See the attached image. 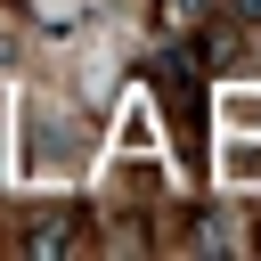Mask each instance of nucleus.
<instances>
[{"label":"nucleus","mask_w":261,"mask_h":261,"mask_svg":"<svg viewBox=\"0 0 261 261\" xmlns=\"http://www.w3.org/2000/svg\"><path fill=\"white\" fill-rule=\"evenodd\" d=\"M220 171H228L237 188H253V179H261V139H245V130H228V139H220Z\"/></svg>","instance_id":"f03ea898"},{"label":"nucleus","mask_w":261,"mask_h":261,"mask_svg":"<svg viewBox=\"0 0 261 261\" xmlns=\"http://www.w3.org/2000/svg\"><path fill=\"white\" fill-rule=\"evenodd\" d=\"M204 8H212V0H155V24H163V33H188Z\"/></svg>","instance_id":"20e7f679"},{"label":"nucleus","mask_w":261,"mask_h":261,"mask_svg":"<svg viewBox=\"0 0 261 261\" xmlns=\"http://www.w3.org/2000/svg\"><path fill=\"white\" fill-rule=\"evenodd\" d=\"M220 122L228 130H261V90H228L220 98Z\"/></svg>","instance_id":"7ed1b4c3"},{"label":"nucleus","mask_w":261,"mask_h":261,"mask_svg":"<svg viewBox=\"0 0 261 261\" xmlns=\"http://www.w3.org/2000/svg\"><path fill=\"white\" fill-rule=\"evenodd\" d=\"M57 155L73 163V122H57L49 106H24V171L33 179H57Z\"/></svg>","instance_id":"f257e3e1"},{"label":"nucleus","mask_w":261,"mask_h":261,"mask_svg":"<svg viewBox=\"0 0 261 261\" xmlns=\"http://www.w3.org/2000/svg\"><path fill=\"white\" fill-rule=\"evenodd\" d=\"M237 16H245V24H261V0H237Z\"/></svg>","instance_id":"39448f33"}]
</instances>
